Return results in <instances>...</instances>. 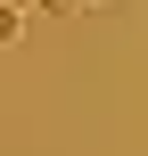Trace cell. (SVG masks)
<instances>
[{"instance_id":"1","label":"cell","mask_w":148,"mask_h":156,"mask_svg":"<svg viewBox=\"0 0 148 156\" xmlns=\"http://www.w3.org/2000/svg\"><path fill=\"white\" fill-rule=\"evenodd\" d=\"M58 8H107V0H58Z\"/></svg>"}]
</instances>
